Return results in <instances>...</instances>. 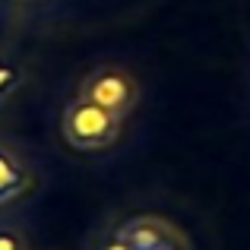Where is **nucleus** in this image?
<instances>
[{
    "label": "nucleus",
    "instance_id": "nucleus-2",
    "mask_svg": "<svg viewBox=\"0 0 250 250\" xmlns=\"http://www.w3.org/2000/svg\"><path fill=\"white\" fill-rule=\"evenodd\" d=\"M80 98L98 104V108L111 111L114 117H130L140 102V85H136L133 73L117 63H102V67L89 70L80 83Z\"/></svg>",
    "mask_w": 250,
    "mask_h": 250
},
{
    "label": "nucleus",
    "instance_id": "nucleus-5",
    "mask_svg": "<svg viewBox=\"0 0 250 250\" xmlns=\"http://www.w3.org/2000/svg\"><path fill=\"white\" fill-rule=\"evenodd\" d=\"M25 85V67L13 51H0V104Z\"/></svg>",
    "mask_w": 250,
    "mask_h": 250
},
{
    "label": "nucleus",
    "instance_id": "nucleus-4",
    "mask_svg": "<svg viewBox=\"0 0 250 250\" xmlns=\"http://www.w3.org/2000/svg\"><path fill=\"white\" fill-rule=\"evenodd\" d=\"M35 184L29 162L10 146V143L0 140V206H10V203L22 200L25 193Z\"/></svg>",
    "mask_w": 250,
    "mask_h": 250
},
{
    "label": "nucleus",
    "instance_id": "nucleus-6",
    "mask_svg": "<svg viewBox=\"0 0 250 250\" xmlns=\"http://www.w3.org/2000/svg\"><path fill=\"white\" fill-rule=\"evenodd\" d=\"M0 250H29V244H25L22 231H16L10 225H0Z\"/></svg>",
    "mask_w": 250,
    "mask_h": 250
},
{
    "label": "nucleus",
    "instance_id": "nucleus-1",
    "mask_svg": "<svg viewBox=\"0 0 250 250\" xmlns=\"http://www.w3.org/2000/svg\"><path fill=\"white\" fill-rule=\"evenodd\" d=\"M121 117H114L111 111L98 108V104L85 102L76 95L73 102L63 108V140L70 143L80 152H98V149H108L111 143L121 136Z\"/></svg>",
    "mask_w": 250,
    "mask_h": 250
},
{
    "label": "nucleus",
    "instance_id": "nucleus-3",
    "mask_svg": "<svg viewBox=\"0 0 250 250\" xmlns=\"http://www.w3.org/2000/svg\"><path fill=\"white\" fill-rule=\"evenodd\" d=\"M117 238L130 250H190L187 234L162 215H133L117 228Z\"/></svg>",
    "mask_w": 250,
    "mask_h": 250
},
{
    "label": "nucleus",
    "instance_id": "nucleus-7",
    "mask_svg": "<svg viewBox=\"0 0 250 250\" xmlns=\"http://www.w3.org/2000/svg\"><path fill=\"white\" fill-rule=\"evenodd\" d=\"M98 250H130V247H127V244H124V241H121V238H117V231H114V234H111V238H108V241H104V244H102V247H98Z\"/></svg>",
    "mask_w": 250,
    "mask_h": 250
}]
</instances>
